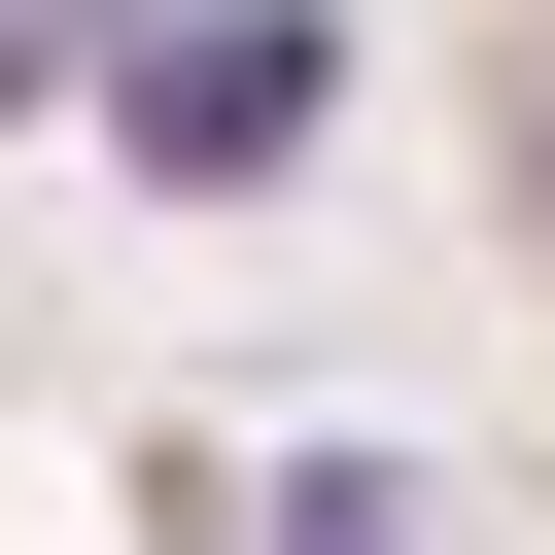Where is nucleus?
<instances>
[{"label": "nucleus", "instance_id": "1", "mask_svg": "<svg viewBox=\"0 0 555 555\" xmlns=\"http://www.w3.org/2000/svg\"><path fill=\"white\" fill-rule=\"evenodd\" d=\"M312 104H347L312 0H104V139H139V173H278Z\"/></svg>", "mask_w": 555, "mask_h": 555}, {"label": "nucleus", "instance_id": "2", "mask_svg": "<svg viewBox=\"0 0 555 555\" xmlns=\"http://www.w3.org/2000/svg\"><path fill=\"white\" fill-rule=\"evenodd\" d=\"M278 555H416V486H347V451H312V486H278Z\"/></svg>", "mask_w": 555, "mask_h": 555}, {"label": "nucleus", "instance_id": "3", "mask_svg": "<svg viewBox=\"0 0 555 555\" xmlns=\"http://www.w3.org/2000/svg\"><path fill=\"white\" fill-rule=\"evenodd\" d=\"M520 208H555V104H520Z\"/></svg>", "mask_w": 555, "mask_h": 555}]
</instances>
